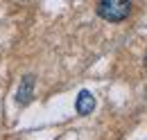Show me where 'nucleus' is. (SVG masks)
Here are the masks:
<instances>
[{
	"instance_id": "1",
	"label": "nucleus",
	"mask_w": 147,
	"mask_h": 140,
	"mask_svg": "<svg viewBox=\"0 0 147 140\" xmlns=\"http://www.w3.org/2000/svg\"><path fill=\"white\" fill-rule=\"evenodd\" d=\"M97 14H100V18H104L109 23H120V20L129 18L131 2L129 0H100L97 2Z\"/></svg>"
},
{
	"instance_id": "2",
	"label": "nucleus",
	"mask_w": 147,
	"mask_h": 140,
	"mask_svg": "<svg viewBox=\"0 0 147 140\" xmlns=\"http://www.w3.org/2000/svg\"><path fill=\"white\" fill-rule=\"evenodd\" d=\"M34 75H25L23 79H20V86L18 90H16V102H18L20 106L30 104V100H32V95H34Z\"/></svg>"
},
{
	"instance_id": "3",
	"label": "nucleus",
	"mask_w": 147,
	"mask_h": 140,
	"mask_svg": "<svg viewBox=\"0 0 147 140\" xmlns=\"http://www.w3.org/2000/svg\"><path fill=\"white\" fill-rule=\"evenodd\" d=\"M75 108H77L79 115H88V113H93V111H95V97H93L88 90H82V93L77 95Z\"/></svg>"
},
{
	"instance_id": "4",
	"label": "nucleus",
	"mask_w": 147,
	"mask_h": 140,
	"mask_svg": "<svg viewBox=\"0 0 147 140\" xmlns=\"http://www.w3.org/2000/svg\"><path fill=\"white\" fill-rule=\"evenodd\" d=\"M145 61H147V54H145Z\"/></svg>"
}]
</instances>
